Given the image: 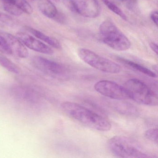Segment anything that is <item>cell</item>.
Masks as SVG:
<instances>
[{"label":"cell","instance_id":"1","mask_svg":"<svg viewBox=\"0 0 158 158\" xmlns=\"http://www.w3.org/2000/svg\"><path fill=\"white\" fill-rule=\"evenodd\" d=\"M60 107L69 117L94 130L107 132L111 128L109 120L78 103L64 102L61 104Z\"/></svg>","mask_w":158,"mask_h":158},{"label":"cell","instance_id":"2","mask_svg":"<svg viewBox=\"0 0 158 158\" xmlns=\"http://www.w3.org/2000/svg\"><path fill=\"white\" fill-rule=\"evenodd\" d=\"M109 150L119 158H151L152 157L135 140L123 136H115L108 142Z\"/></svg>","mask_w":158,"mask_h":158},{"label":"cell","instance_id":"3","mask_svg":"<svg viewBox=\"0 0 158 158\" xmlns=\"http://www.w3.org/2000/svg\"><path fill=\"white\" fill-rule=\"evenodd\" d=\"M99 33L103 43L114 50L125 51L131 47L129 39L110 20H106L101 24Z\"/></svg>","mask_w":158,"mask_h":158},{"label":"cell","instance_id":"4","mask_svg":"<svg viewBox=\"0 0 158 158\" xmlns=\"http://www.w3.org/2000/svg\"><path fill=\"white\" fill-rule=\"evenodd\" d=\"M130 99L137 103L149 106L158 105V96L145 83L136 78L127 80L124 84Z\"/></svg>","mask_w":158,"mask_h":158},{"label":"cell","instance_id":"5","mask_svg":"<svg viewBox=\"0 0 158 158\" xmlns=\"http://www.w3.org/2000/svg\"><path fill=\"white\" fill-rule=\"evenodd\" d=\"M79 58L87 64L101 72L109 74H117L122 71V67L111 60L86 48L78 50Z\"/></svg>","mask_w":158,"mask_h":158},{"label":"cell","instance_id":"6","mask_svg":"<svg viewBox=\"0 0 158 158\" xmlns=\"http://www.w3.org/2000/svg\"><path fill=\"white\" fill-rule=\"evenodd\" d=\"M32 63L37 70L55 79H65L68 75V70L65 66L44 57H34L32 59Z\"/></svg>","mask_w":158,"mask_h":158},{"label":"cell","instance_id":"7","mask_svg":"<svg viewBox=\"0 0 158 158\" xmlns=\"http://www.w3.org/2000/svg\"><path fill=\"white\" fill-rule=\"evenodd\" d=\"M94 89L104 97L115 100L129 99L130 97L124 87L108 80H102L96 83Z\"/></svg>","mask_w":158,"mask_h":158},{"label":"cell","instance_id":"8","mask_svg":"<svg viewBox=\"0 0 158 158\" xmlns=\"http://www.w3.org/2000/svg\"><path fill=\"white\" fill-rule=\"evenodd\" d=\"M74 11L83 17L94 19L99 15L100 7L97 0H72Z\"/></svg>","mask_w":158,"mask_h":158},{"label":"cell","instance_id":"9","mask_svg":"<svg viewBox=\"0 0 158 158\" xmlns=\"http://www.w3.org/2000/svg\"><path fill=\"white\" fill-rule=\"evenodd\" d=\"M10 93L15 98L29 104H39L41 101V96L37 92L26 86H14L10 89Z\"/></svg>","mask_w":158,"mask_h":158},{"label":"cell","instance_id":"10","mask_svg":"<svg viewBox=\"0 0 158 158\" xmlns=\"http://www.w3.org/2000/svg\"><path fill=\"white\" fill-rule=\"evenodd\" d=\"M16 36L26 47L32 50L48 55H51L53 53V51L50 47L31 35L23 32H18L16 34Z\"/></svg>","mask_w":158,"mask_h":158},{"label":"cell","instance_id":"11","mask_svg":"<svg viewBox=\"0 0 158 158\" xmlns=\"http://www.w3.org/2000/svg\"><path fill=\"white\" fill-rule=\"evenodd\" d=\"M1 35L6 40L12 54H15L22 59L28 57L29 54L28 50L17 37L6 32H1Z\"/></svg>","mask_w":158,"mask_h":158},{"label":"cell","instance_id":"12","mask_svg":"<svg viewBox=\"0 0 158 158\" xmlns=\"http://www.w3.org/2000/svg\"><path fill=\"white\" fill-rule=\"evenodd\" d=\"M25 28L27 32L31 33L32 35L35 36L37 38L40 40L41 41H44L52 48L57 49H60L61 48V45L60 43L59 42V40H57L54 38L47 35L39 30H36V29L32 28L30 27L26 26Z\"/></svg>","mask_w":158,"mask_h":158},{"label":"cell","instance_id":"13","mask_svg":"<svg viewBox=\"0 0 158 158\" xmlns=\"http://www.w3.org/2000/svg\"><path fill=\"white\" fill-rule=\"evenodd\" d=\"M37 5L40 12L50 19H54L59 12L50 0H39Z\"/></svg>","mask_w":158,"mask_h":158},{"label":"cell","instance_id":"14","mask_svg":"<svg viewBox=\"0 0 158 158\" xmlns=\"http://www.w3.org/2000/svg\"><path fill=\"white\" fill-rule=\"evenodd\" d=\"M117 59L119 62L122 63L124 65L128 66L130 68H132L138 72H140L149 77H152V78L157 77V75L154 72H152V71L150 70L148 68L145 67L143 65L139 64L132 61L130 60H127L124 58H121V57H118Z\"/></svg>","mask_w":158,"mask_h":158},{"label":"cell","instance_id":"15","mask_svg":"<svg viewBox=\"0 0 158 158\" xmlns=\"http://www.w3.org/2000/svg\"><path fill=\"white\" fill-rule=\"evenodd\" d=\"M113 107L116 110L121 113L128 115H133L136 114L137 113V109L132 104L126 102H114Z\"/></svg>","mask_w":158,"mask_h":158},{"label":"cell","instance_id":"16","mask_svg":"<svg viewBox=\"0 0 158 158\" xmlns=\"http://www.w3.org/2000/svg\"><path fill=\"white\" fill-rule=\"evenodd\" d=\"M0 65L13 73L19 74L21 72L20 68L16 64L2 55H0Z\"/></svg>","mask_w":158,"mask_h":158},{"label":"cell","instance_id":"17","mask_svg":"<svg viewBox=\"0 0 158 158\" xmlns=\"http://www.w3.org/2000/svg\"><path fill=\"white\" fill-rule=\"evenodd\" d=\"M3 1L9 2L18 6L23 13L31 15L33 13V8L26 0H2Z\"/></svg>","mask_w":158,"mask_h":158},{"label":"cell","instance_id":"18","mask_svg":"<svg viewBox=\"0 0 158 158\" xmlns=\"http://www.w3.org/2000/svg\"><path fill=\"white\" fill-rule=\"evenodd\" d=\"M3 7L8 13L15 16H20L23 13L18 6L9 2L3 1Z\"/></svg>","mask_w":158,"mask_h":158},{"label":"cell","instance_id":"19","mask_svg":"<svg viewBox=\"0 0 158 158\" xmlns=\"http://www.w3.org/2000/svg\"><path fill=\"white\" fill-rule=\"evenodd\" d=\"M102 1L109 10H110L116 15L121 17L123 20H127V17L126 15L114 3L110 1V0H102Z\"/></svg>","mask_w":158,"mask_h":158},{"label":"cell","instance_id":"20","mask_svg":"<svg viewBox=\"0 0 158 158\" xmlns=\"http://www.w3.org/2000/svg\"><path fill=\"white\" fill-rule=\"evenodd\" d=\"M144 135L147 139L153 143L158 144V129L157 128L148 129L145 132Z\"/></svg>","mask_w":158,"mask_h":158},{"label":"cell","instance_id":"21","mask_svg":"<svg viewBox=\"0 0 158 158\" xmlns=\"http://www.w3.org/2000/svg\"><path fill=\"white\" fill-rule=\"evenodd\" d=\"M0 52L8 55H11L12 52L4 38L0 35Z\"/></svg>","mask_w":158,"mask_h":158},{"label":"cell","instance_id":"22","mask_svg":"<svg viewBox=\"0 0 158 158\" xmlns=\"http://www.w3.org/2000/svg\"><path fill=\"white\" fill-rule=\"evenodd\" d=\"M0 21L10 26H13L15 24V22L11 16L2 13H0Z\"/></svg>","mask_w":158,"mask_h":158},{"label":"cell","instance_id":"23","mask_svg":"<svg viewBox=\"0 0 158 158\" xmlns=\"http://www.w3.org/2000/svg\"><path fill=\"white\" fill-rule=\"evenodd\" d=\"M117 1L123 3L128 9H131V10L134 9L136 4V0H117Z\"/></svg>","mask_w":158,"mask_h":158},{"label":"cell","instance_id":"24","mask_svg":"<svg viewBox=\"0 0 158 158\" xmlns=\"http://www.w3.org/2000/svg\"><path fill=\"white\" fill-rule=\"evenodd\" d=\"M62 2L66 8L72 11L75 12L72 0H62Z\"/></svg>","mask_w":158,"mask_h":158},{"label":"cell","instance_id":"25","mask_svg":"<svg viewBox=\"0 0 158 158\" xmlns=\"http://www.w3.org/2000/svg\"><path fill=\"white\" fill-rule=\"evenodd\" d=\"M150 19L156 26H158V14L157 11H154L151 13Z\"/></svg>","mask_w":158,"mask_h":158},{"label":"cell","instance_id":"26","mask_svg":"<svg viewBox=\"0 0 158 158\" xmlns=\"http://www.w3.org/2000/svg\"><path fill=\"white\" fill-rule=\"evenodd\" d=\"M149 46L152 51L158 55V45L154 42H151L150 43Z\"/></svg>","mask_w":158,"mask_h":158},{"label":"cell","instance_id":"27","mask_svg":"<svg viewBox=\"0 0 158 158\" xmlns=\"http://www.w3.org/2000/svg\"><path fill=\"white\" fill-rule=\"evenodd\" d=\"M54 1L56 2H59L60 1V0H53Z\"/></svg>","mask_w":158,"mask_h":158}]
</instances>
